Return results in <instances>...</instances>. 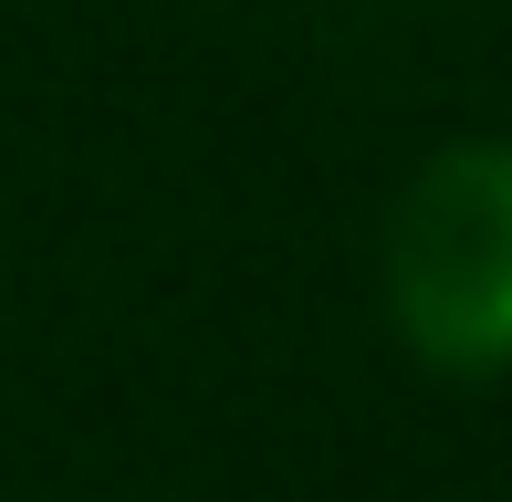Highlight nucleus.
<instances>
[{"mask_svg": "<svg viewBox=\"0 0 512 502\" xmlns=\"http://www.w3.org/2000/svg\"><path fill=\"white\" fill-rule=\"evenodd\" d=\"M377 314L450 387L512 377V136H450L387 189Z\"/></svg>", "mask_w": 512, "mask_h": 502, "instance_id": "f257e3e1", "label": "nucleus"}]
</instances>
